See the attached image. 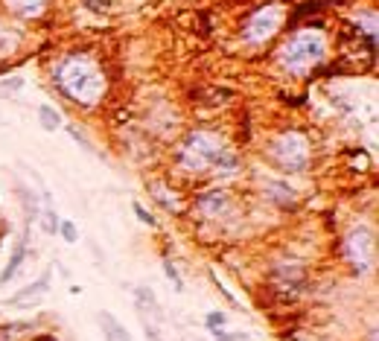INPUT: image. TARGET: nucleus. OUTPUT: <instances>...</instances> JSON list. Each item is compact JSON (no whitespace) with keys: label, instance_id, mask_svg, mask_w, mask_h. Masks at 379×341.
<instances>
[{"label":"nucleus","instance_id":"23","mask_svg":"<svg viewBox=\"0 0 379 341\" xmlns=\"http://www.w3.org/2000/svg\"><path fill=\"white\" fill-rule=\"evenodd\" d=\"M85 6L94 9V12H105L108 9V0H85Z\"/></svg>","mask_w":379,"mask_h":341},{"label":"nucleus","instance_id":"7","mask_svg":"<svg viewBox=\"0 0 379 341\" xmlns=\"http://www.w3.org/2000/svg\"><path fill=\"white\" fill-rule=\"evenodd\" d=\"M47 286H50V277H41L39 283H32V286H27V289H21L15 298H9L6 300V307H35V303H41L44 300V295H47Z\"/></svg>","mask_w":379,"mask_h":341},{"label":"nucleus","instance_id":"3","mask_svg":"<svg viewBox=\"0 0 379 341\" xmlns=\"http://www.w3.org/2000/svg\"><path fill=\"white\" fill-rule=\"evenodd\" d=\"M219 155H222V146H219L210 135H204V131H195V135H190L187 143L181 146L178 161H181V166L193 169V173H202L207 166H216Z\"/></svg>","mask_w":379,"mask_h":341},{"label":"nucleus","instance_id":"14","mask_svg":"<svg viewBox=\"0 0 379 341\" xmlns=\"http://www.w3.org/2000/svg\"><path fill=\"white\" fill-rule=\"evenodd\" d=\"M138 307L146 312H155V318H161V307H158V300L146 289H138Z\"/></svg>","mask_w":379,"mask_h":341},{"label":"nucleus","instance_id":"5","mask_svg":"<svg viewBox=\"0 0 379 341\" xmlns=\"http://www.w3.org/2000/svg\"><path fill=\"white\" fill-rule=\"evenodd\" d=\"M280 23H283V9L277 3L272 6H263L260 12H254L246 23V41L251 44H260L266 38H272V35L280 30Z\"/></svg>","mask_w":379,"mask_h":341},{"label":"nucleus","instance_id":"8","mask_svg":"<svg viewBox=\"0 0 379 341\" xmlns=\"http://www.w3.org/2000/svg\"><path fill=\"white\" fill-rule=\"evenodd\" d=\"M195 207H199L204 216H222L230 207V196L222 190H210V192H204V196L195 199Z\"/></svg>","mask_w":379,"mask_h":341},{"label":"nucleus","instance_id":"18","mask_svg":"<svg viewBox=\"0 0 379 341\" xmlns=\"http://www.w3.org/2000/svg\"><path fill=\"white\" fill-rule=\"evenodd\" d=\"M44 230L47 234H58V222H56L53 210H47V216H44Z\"/></svg>","mask_w":379,"mask_h":341},{"label":"nucleus","instance_id":"4","mask_svg":"<svg viewBox=\"0 0 379 341\" xmlns=\"http://www.w3.org/2000/svg\"><path fill=\"white\" fill-rule=\"evenodd\" d=\"M272 161L280 164L286 173H298L310 164V146L303 140L298 131H289V135H280L274 143H272Z\"/></svg>","mask_w":379,"mask_h":341},{"label":"nucleus","instance_id":"13","mask_svg":"<svg viewBox=\"0 0 379 341\" xmlns=\"http://www.w3.org/2000/svg\"><path fill=\"white\" fill-rule=\"evenodd\" d=\"M23 254H27V248H23V245H18V248H15V254H12L9 265H6V272L0 274V286H3V283H9V280L18 274V269H21V260H23Z\"/></svg>","mask_w":379,"mask_h":341},{"label":"nucleus","instance_id":"9","mask_svg":"<svg viewBox=\"0 0 379 341\" xmlns=\"http://www.w3.org/2000/svg\"><path fill=\"white\" fill-rule=\"evenodd\" d=\"M100 327L105 330V338H108V341H131V336L126 333V327L120 324L111 312H100Z\"/></svg>","mask_w":379,"mask_h":341},{"label":"nucleus","instance_id":"2","mask_svg":"<svg viewBox=\"0 0 379 341\" xmlns=\"http://www.w3.org/2000/svg\"><path fill=\"white\" fill-rule=\"evenodd\" d=\"M324 56H327L324 35L315 32V30H303L298 35H292V38L283 44V50H280V65L292 73H301V70L318 65Z\"/></svg>","mask_w":379,"mask_h":341},{"label":"nucleus","instance_id":"11","mask_svg":"<svg viewBox=\"0 0 379 341\" xmlns=\"http://www.w3.org/2000/svg\"><path fill=\"white\" fill-rule=\"evenodd\" d=\"M266 190L272 192L274 201H280V204H286V207H289V204H295V192H292L286 184H280V181H268Z\"/></svg>","mask_w":379,"mask_h":341},{"label":"nucleus","instance_id":"17","mask_svg":"<svg viewBox=\"0 0 379 341\" xmlns=\"http://www.w3.org/2000/svg\"><path fill=\"white\" fill-rule=\"evenodd\" d=\"M58 230H62L65 242H76V239H79V234H76V225H73V222H62V225H58Z\"/></svg>","mask_w":379,"mask_h":341},{"label":"nucleus","instance_id":"22","mask_svg":"<svg viewBox=\"0 0 379 341\" xmlns=\"http://www.w3.org/2000/svg\"><path fill=\"white\" fill-rule=\"evenodd\" d=\"M134 213H138V219L140 222H146V225H155V219H152V213H146L140 204H134Z\"/></svg>","mask_w":379,"mask_h":341},{"label":"nucleus","instance_id":"6","mask_svg":"<svg viewBox=\"0 0 379 341\" xmlns=\"http://www.w3.org/2000/svg\"><path fill=\"white\" fill-rule=\"evenodd\" d=\"M345 254H347V260L356 265L359 272H365L371 265V248H373V242H371V230L365 228V225H359V228H353L350 234H347V242H345Z\"/></svg>","mask_w":379,"mask_h":341},{"label":"nucleus","instance_id":"20","mask_svg":"<svg viewBox=\"0 0 379 341\" xmlns=\"http://www.w3.org/2000/svg\"><path fill=\"white\" fill-rule=\"evenodd\" d=\"M216 341H248V336H242V333H216Z\"/></svg>","mask_w":379,"mask_h":341},{"label":"nucleus","instance_id":"16","mask_svg":"<svg viewBox=\"0 0 379 341\" xmlns=\"http://www.w3.org/2000/svg\"><path fill=\"white\" fill-rule=\"evenodd\" d=\"M21 85H23V79H21V76L3 79V82H0V94H15V91H21Z\"/></svg>","mask_w":379,"mask_h":341},{"label":"nucleus","instance_id":"1","mask_svg":"<svg viewBox=\"0 0 379 341\" xmlns=\"http://www.w3.org/2000/svg\"><path fill=\"white\" fill-rule=\"evenodd\" d=\"M58 88H62L73 102H79L85 108H94L105 94V76L100 65L88 56H70L65 58L56 70Z\"/></svg>","mask_w":379,"mask_h":341},{"label":"nucleus","instance_id":"10","mask_svg":"<svg viewBox=\"0 0 379 341\" xmlns=\"http://www.w3.org/2000/svg\"><path fill=\"white\" fill-rule=\"evenodd\" d=\"M6 6L21 18H39L47 9V0H6Z\"/></svg>","mask_w":379,"mask_h":341},{"label":"nucleus","instance_id":"15","mask_svg":"<svg viewBox=\"0 0 379 341\" xmlns=\"http://www.w3.org/2000/svg\"><path fill=\"white\" fill-rule=\"evenodd\" d=\"M207 330H210V333H225V324H228V318H225V315L222 312H210V315H207Z\"/></svg>","mask_w":379,"mask_h":341},{"label":"nucleus","instance_id":"21","mask_svg":"<svg viewBox=\"0 0 379 341\" xmlns=\"http://www.w3.org/2000/svg\"><path fill=\"white\" fill-rule=\"evenodd\" d=\"M164 265H166V277H169V280H173V283H175V289H181V277H178V272H175V265L169 263V260H166Z\"/></svg>","mask_w":379,"mask_h":341},{"label":"nucleus","instance_id":"12","mask_svg":"<svg viewBox=\"0 0 379 341\" xmlns=\"http://www.w3.org/2000/svg\"><path fill=\"white\" fill-rule=\"evenodd\" d=\"M39 120H41V129L44 131H58V126H62V117H58L56 108H50V105H41L39 108Z\"/></svg>","mask_w":379,"mask_h":341},{"label":"nucleus","instance_id":"19","mask_svg":"<svg viewBox=\"0 0 379 341\" xmlns=\"http://www.w3.org/2000/svg\"><path fill=\"white\" fill-rule=\"evenodd\" d=\"M67 131H70V135H73V140H76V143H82V146H85V149H88V152H94V146H91L88 140H85V135H82V131H79L76 126H70Z\"/></svg>","mask_w":379,"mask_h":341}]
</instances>
